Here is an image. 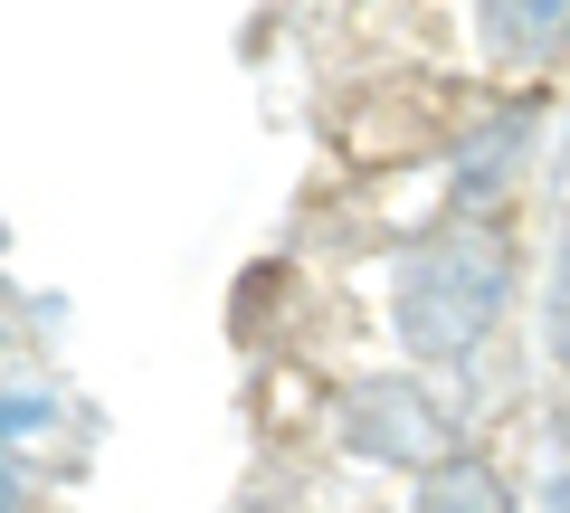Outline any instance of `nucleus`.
Returning <instances> with one entry per match:
<instances>
[{
  "instance_id": "f257e3e1",
  "label": "nucleus",
  "mask_w": 570,
  "mask_h": 513,
  "mask_svg": "<svg viewBox=\"0 0 570 513\" xmlns=\"http://www.w3.org/2000/svg\"><path fill=\"white\" fill-rule=\"evenodd\" d=\"M504 295H513V247H504V228H485L466 209L456 228H438V238L409 247V267H400V343L419 352V362H466L494 333Z\"/></svg>"
},
{
  "instance_id": "f03ea898",
  "label": "nucleus",
  "mask_w": 570,
  "mask_h": 513,
  "mask_svg": "<svg viewBox=\"0 0 570 513\" xmlns=\"http://www.w3.org/2000/svg\"><path fill=\"white\" fill-rule=\"evenodd\" d=\"M343 447L371 466H438L456 456V418L419 381H352L343 391Z\"/></svg>"
},
{
  "instance_id": "7ed1b4c3",
  "label": "nucleus",
  "mask_w": 570,
  "mask_h": 513,
  "mask_svg": "<svg viewBox=\"0 0 570 513\" xmlns=\"http://www.w3.org/2000/svg\"><path fill=\"white\" fill-rule=\"evenodd\" d=\"M532 144H542V115L532 105H494V124H475L466 152H456V209H494L532 171Z\"/></svg>"
},
{
  "instance_id": "20e7f679",
  "label": "nucleus",
  "mask_w": 570,
  "mask_h": 513,
  "mask_svg": "<svg viewBox=\"0 0 570 513\" xmlns=\"http://www.w3.org/2000/svg\"><path fill=\"white\" fill-rule=\"evenodd\" d=\"M570 48V0H485V58L494 67H542Z\"/></svg>"
},
{
  "instance_id": "39448f33",
  "label": "nucleus",
  "mask_w": 570,
  "mask_h": 513,
  "mask_svg": "<svg viewBox=\"0 0 570 513\" xmlns=\"http://www.w3.org/2000/svg\"><path fill=\"white\" fill-rule=\"evenodd\" d=\"M419 513H513V494H504V475L475 466V456H438L428 485H419Z\"/></svg>"
},
{
  "instance_id": "423d86ee",
  "label": "nucleus",
  "mask_w": 570,
  "mask_h": 513,
  "mask_svg": "<svg viewBox=\"0 0 570 513\" xmlns=\"http://www.w3.org/2000/svg\"><path fill=\"white\" fill-rule=\"evenodd\" d=\"M551 352L570 371V247H561V276H551Z\"/></svg>"
},
{
  "instance_id": "0eeeda50",
  "label": "nucleus",
  "mask_w": 570,
  "mask_h": 513,
  "mask_svg": "<svg viewBox=\"0 0 570 513\" xmlns=\"http://www.w3.org/2000/svg\"><path fill=\"white\" fill-rule=\"evenodd\" d=\"M39 418H48L39 399H0V437H10V428H39Z\"/></svg>"
},
{
  "instance_id": "6e6552de",
  "label": "nucleus",
  "mask_w": 570,
  "mask_h": 513,
  "mask_svg": "<svg viewBox=\"0 0 570 513\" xmlns=\"http://www.w3.org/2000/svg\"><path fill=\"white\" fill-rule=\"evenodd\" d=\"M20 504V466H10V456H0V513Z\"/></svg>"
},
{
  "instance_id": "1a4fd4ad",
  "label": "nucleus",
  "mask_w": 570,
  "mask_h": 513,
  "mask_svg": "<svg viewBox=\"0 0 570 513\" xmlns=\"http://www.w3.org/2000/svg\"><path fill=\"white\" fill-rule=\"evenodd\" d=\"M551 513H570V475H551Z\"/></svg>"
}]
</instances>
